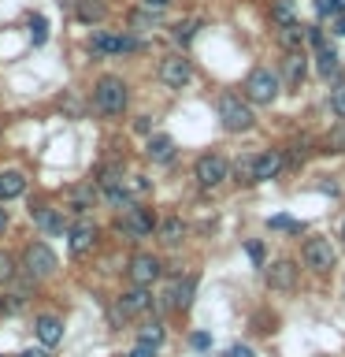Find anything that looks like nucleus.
Segmentation results:
<instances>
[{
	"mask_svg": "<svg viewBox=\"0 0 345 357\" xmlns=\"http://www.w3.org/2000/svg\"><path fill=\"white\" fill-rule=\"evenodd\" d=\"M127 357H156V346H149V342H138V346H134V350H130Z\"/></svg>",
	"mask_w": 345,
	"mask_h": 357,
	"instance_id": "nucleus-36",
	"label": "nucleus"
},
{
	"mask_svg": "<svg viewBox=\"0 0 345 357\" xmlns=\"http://www.w3.org/2000/svg\"><path fill=\"white\" fill-rule=\"evenodd\" d=\"M134 130H138V134H149V130H152V119H149V116H138V119H134Z\"/></svg>",
	"mask_w": 345,
	"mask_h": 357,
	"instance_id": "nucleus-39",
	"label": "nucleus"
},
{
	"mask_svg": "<svg viewBox=\"0 0 345 357\" xmlns=\"http://www.w3.org/2000/svg\"><path fill=\"white\" fill-rule=\"evenodd\" d=\"M11 279H15V261H11L8 253H0V287L11 283Z\"/></svg>",
	"mask_w": 345,
	"mask_h": 357,
	"instance_id": "nucleus-33",
	"label": "nucleus"
},
{
	"mask_svg": "<svg viewBox=\"0 0 345 357\" xmlns=\"http://www.w3.org/2000/svg\"><path fill=\"white\" fill-rule=\"evenodd\" d=\"M227 357H252V350H249V346H230Z\"/></svg>",
	"mask_w": 345,
	"mask_h": 357,
	"instance_id": "nucleus-42",
	"label": "nucleus"
},
{
	"mask_svg": "<svg viewBox=\"0 0 345 357\" xmlns=\"http://www.w3.org/2000/svg\"><path fill=\"white\" fill-rule=\"evenodd\" d=\"M305 264L316 268V272H330L334 268V245L327 238H305Z\"/></svg>",
	"mask_w": 345,
	"mask_h": 357,
	"instance_id": "nucleus-10",
	"label": "nucleus"
},
{
	"mask_svg": "<svg viewBox=\"0 0 345 357\" xmlns=\"http://www.w3.org/2000/svg\"><path fill=\"white\" fill-rule=\"evenodd\" d=\"M97 223L93 220H78L74 227H67V245H71V253L74 257H86V253H93L97 250Z\"/></svg>",
	"mask_w": 345,
	"mask_h": 357,
	"instance_id": "nucleus-7",
	"label": "nucleus"
},
{
	"mask_svg": "<svg viewBox=\"0 0 345 357\" xmlns=\"http://www.w3.org/2000/svg\"><path fill=\"white\" fill-rule=\"evenodd\" d=\"M338 67H342V56L334 49H327V45L316 49V75L319 78H334V75H338Z\"/></svg>",
	"mask_w": 345,
	"mask_h": 357,
	"instance_id": "nucleus-20",
	"label": "nucleus"
},
{
	"mask_svg": "<svg viewBox=\"0 0 345 357\" xmlns=\"http://www.w3.org/2000/svg\"><path fill=\"white\" fill-rule=\"evenodd\" d=\"M278 38H282V45L289 52H297V45H300V26L294 22V26H282V33H278Z\"/></svg>",
	"mask_w": 345,
	"mask_h": 357,
	"instance_id": "nucleus-32",
	"label": "nucleus"
},
{
	"mask_svg": "<svg viewBox=\"0 0 345 357\" xmlns=\"http://www.w3.org/2000/svg\"><path fill=\"white\" fill-rule=\"evenodd\" d=\"M19 357H49V350H22Z\"/></svg>",
	"mask_w": 345,
	"mask_h": 357,
	"instance_id": "nucleus-45",
	"label": "nucleus"
},
{
	"mask_svg": "<svg viewBox=\"0 0 345 357\" xmlns=\"http://www.w3.org/2000/svg\"><path fill=\"white\" fill-rule=\"evenodd\" d=\"M294 0H275L271 4V19L278 22V26H294Z\"/></svg>",
	"mask_w": 345,
	"mask_h": 357,
	"instance_id": "nucleus-24",
	"label": "nucleus"
},
{
	"mask_svg": "<svg viewBox=\"0 0 345 357\" xmlns=\"http://www.w3.org/2000/svg\"><path fill=\"white\" fill-rule=\"evenodd\" d=\"M305 156H308V149H305V142H300V145H294V156H289V164H300Z\"/></svg>",
	"mask_w": 345,
	"mask_h": 357,
	"instance_id": "nucleus-40",
	"label": "nucleus"
},
{
	"mask_svg": "<svg viewBox=\"0 0 345 357\" xmlns=\"http://www.w3.org/2000/svg\"><path fill=\"white\" fill-rule=\"evenodd\" d=\"M334 33H338V38H345V15L334 19Z\"/></svg>",
	"mask_w": 345,
	"mask_h": 357,
	"instance_id": "nucleus-44",
	"label": "nucleus"
},
{
	"mask_svg": "<svg viewBox=\"0 0 345 357\" xmlns=\"http://www.w3.org/2000/svg\"><path fill=\"white\" fill-rule=\"evenodd\" d=\"M197 30H200V19H182V22H175V41H178V45H189Z\"/></svg>",
	"mask_w": 345,
	"mask_h": 357,
	"instance_id": "nucleus-25",
	"label": "nucleus"
},
{
	"mask_svg": "<svg viewBox=\"0 0 345 357\" xmlns=\"http://www.w3.org/2000/svg\"><path fill=\"white\" fill-rule=\"evenodd\" d=\"M252 108L245 105L241 97H234V93H223L219 97V123L227 130H234V134H241V130H249L252 127Z\"/></svg>",
	"mask_w": 345,
	"mask_h": 357,
	"instance_id": "nucleus-2",
	"label": "nucleus"
},
{
	"mask_svg": "<svg viewBox=\"0 0 345 357\" xmlns=\"http://www.w3.org/2000/svg\"><path fill=\"white\" fill-rule=\"evenodd\" d=\"M342 238H345V220H342Z\"/></svg>",
	"mask_w": 345,
	"mask_h": 357,
	"instance_id": "nucleus-48",
	"label": "nucleus"
},
{
	"mask_svg": "<svg viewBox=\"0 0 345 357\" xmlns=\"http://www.w3.org/2000/svg\"><path fill=\"white\" fill-rule=\"evenodd\" d=\"M78 19L82 22H100L104 19V4H89V0H82V4H78Z\"/></svg>",
	"mask_w": 345,
	"mask_h": 357,
	"instance_id": "nucleus-30",
	"label": "nucleus"
},
{
	"mask_svg": "<svg viewBox=\"0 0 345 357\" xmlns=\"http://www.w3.org/2000/svg\"><path fill=\"white\" fill-rule=\"evenodd\" d=\"M267 283H271L275 290H289V287H294V264H289V261H275L271 268H267Z\"/></svg>",
	"mask_w": 345,
	"mask_h": 357,
	"instance_id": "nucleus-21",
	"label": "nucleus"
},
{
	"mask_svg": "<svg viewBox=\"0 0 345 357\" xmlns=\"http://www.w3.org/2000/svg\"><path fill=\"white\" fill-rule=\"evenodd\" d=\"M22 264H26V275L33 279V283H38V279L56 275V253L45 242H30L26 253H22Z\"/></svg>",
	"mask_w": 345,
	"mask_h": 357,
	"instance_id": "nucleus-3",
	"label": "nucleus"
},
{
	"mask_svg": "<svg viewBox=\"0 0 345 357\" xmlns=\"http://www.w3.org/2000/svg\"><path fill=\"white\" fill-rule=\"evenodd\" d=\"M127 82H122L119 75H104V78H97V86H93V105L97 112H104V116H122L127 112Z\"/></svg>",
	"mask_w": 345,
	"mask_h": 357,
	"instance_id": "nucleus-1",
	"label": "nucleus"
},
{
	"mask_svg": "<svg viewBox=\"0 0 345 357\" xmlns=\"http://www.w3.org/2000/svg\"><path fill=\"white\" fill-rule=\"evenodd\" d=\"M122 186H127V194H149V178L145 175H130Z\"/></svg>",
	"mask_w": 345,
	"mask_h": 357,
	"instance_id": "nucleus-34",
	"label": "nucleus"
},
{
	"mask_svg": "<svg viewBox=\"0 0 345 357\" xmlns=\"http://www.w3.org/2000/svg\"><path fill=\"white\" fill-rule=\"evenodd\" d=\"M330 8L334 11H345V0H330Z\"/></svg>",
	"mask_w": 345,
	"mask_h": 357,
	"instance_id": "nucleus-47",
	"label": "nucleus"
},
{
	"mask_svg": "<svg viewBox=\"0 0 345 357\" xmlns=\"http://www.w3.org/2000/svg\"><path fill=\"white\" fill-rule=\"evenodd\" d=\"M26 194V178L19 172H4L0 175V201H11V197H22Z\"/></svg>",
	"mask_w": 345,
	"mask_h": 357,
	"instance_id": "nucleus-22",
	"label": "nucleus"
},
{
	"mask_svg": "<svg viewBox=\"0 0 345 357\" xmlns=\"http://www.w3.org/2000/svg\"><path fill=\"white\" fill-rule=\"evenodd\" d=\"M160 78H163L167 89H182V86H189V78H193V63H189L186 56H167L160 63Z\"/></svg>",
	"mask_w": 345,
	"mask_h": 357,
	"instance_id": "nucleus-9",
	"label": "nucleus"
},
{
	"mask_svg": "<svg viewBox=\"0 0 345 357\" xmlns=\"http://www.w3.org/2000/svg\"><path fill=\"white\" fill-rule=\"evenodd\" d=\"M141 41L130 38V33H93V41H89V52L97 56H115V52H138Z\"/></svg>",
	"mask_w": 345,
	"mask_h": 357,
	"instance_id": "nucleus-5",
	"label": "nucleus"
},
{
	"mask_svg": "<svg viewBox=\"0 0 345 357\" xmlns=\"http://www.w3.org/2000/svg\"><path fill=\"white\" fill-rule=\"evenodd\" d=\"M145 156H149L152 164H171L175 160V142L167 138V134H156V138H149V145H145Z\"/></svg>",
	"mask_w": 345,
	"mask_h": 357,
	"instance_id": "nucleus-16",
	"label": "nucleus"
},
{
	"mask_svg": "<svg viewBox=\"0 0 345 357\" xmlns=\"http://www.w3.org/2000/svg\"><path fill=\"white\" fill-rule=\"evenodd\" d=\"M160 279V261H156L152 253H138L130 261V283L134 287H149V283H156Z\"/></svg>",
	"mask_w": 345,
	"mask_h": 357,
	"instance_id": "nucleus-11",
	"label": "nucleus"
},
{
	"mask_svg": "<svg viewBox=\"0 0 345 357\" xmlns=\"http://www.w3.org/2000/svg\"><path fill=\"white\" fill-rule=\"evenodd\" d=\"M167 4H171V0H145V8H149V11H163Z\"/></svg>",
	"mask_w": 345,
	"mask_h": 357,
	"instance_id": "nucleus-43",
	"label": "nucleus"
},
{
	"mask_svg": "<svg viewBox=\"0 0 345 357\" xmlns=\"http://www.w3.org/2000/svg\"><path fill=\"white\" fill-rule=\"evenodd\" d=\"M152 227H156V220H152L149 208H138V205L122 208V220H119L122 234H130V238H145V234H152Z\"/></svg>",
	"mask_w": 345,
	"mask_h": 357,
	"instance_id": "nucleus-8",
	"label": "nucleus"
},
{
	"mask_svg": "<svg viewBox=\"0 0 345 357\" xmlns=\"http://www.w3.org/2000/svg\"><path fill=\"white\" fill-rule=\"evenodd\" d=\"M193 294H197V279L186 275V279H178V283L171 287V294H167V298H171L175 309H189V305H193Z\"/></svg>",
	"mask_w": 345,
	"mask_h": 357,
	"instance_id": "nucleus-17",
	"label": "nucleus"
},
{
	"mask_svg": "<svg viewBox=\"0 0 345 357\" xmlns=\"http://www.w3.org/2000/svg\"><path fill=\"white\" fill-rule=\"evenodd\" d=\"M33 335H38V342L45 346V350H52V346L63 342V324L49 317V312H41L38 320H33Z\"/></svg>",
	"mask_w": 345,
	"mask_h": 357,
	"instance_id": "nucleus-12",
	"label": "nucleus"
},
{
	"mask_svg": "<svg viewBox=\"0 0 345 357\" xmlns=\"http://www.w3.org/2000/svg\"><path fill=\"white\" fill-rule=\"evenodd\" d=\"M305 38H308V45H316V49H323V33H319L316 26H312V30L305 33Z\"/></svg>",
	"mask_w": 345,
	"mask_h": 357,
	"instance_id": "nucleus-41",
	"label": "nucleus"
},
{
	"mask_svg": "<svg viewBox=\"0 0 345 357\" xmlns=\"http://www.w3.org/2000/svg\"><path fill=\"white\" fill-rule=\"evenodd\" d=\"M138 342H149V346H160V342H163V324H160V320H152V324H145V328L138 331Z\"/></svg>",
	"mask_w": 345,
	"mask_h": 357,
	"instance_id": "nucleus-27",
	"label": "nucleus"
},
{
	"mask_svg": "<svg viewBox=\"0 0 345 357\" xmlns=\"http://www.w3.org/2000/svg\"><path fill=\"white\" fill-rule=\"evenodd\" d=\"M8 231V208H0V234Z\"/></svg>",
	"mask_w": 345,
	"mask_h": 357,
	"instance_id": "nucleus-46",
	"label": "nucleus"
},
{
	"mask_svg": "<svg viewBox=\"0 0 345 357\" xmlns=\"http://www.w3.org/2000/svg\"><path fill=\"white\" fill-rule=\"evenodd\" d=\"M115 305H119L122 317H141V312L152 305V298H149V290H145V287H134V290H127V294H119Z\"/></svg>",
	"mask_w": 345,
	"mask_h": 357,
	"instance_id": "nucleus-13",
	"label": "nucleus"
},
{
	"mask_svg": "<svg viewBox=\"0 0 345 357\" xmlns=\"http://www.w3.org/2000/svg\"><path fill=\"white\" fill-rule=\"evenodd\" d=\"M189 342H193L197 350H208V346H211V339H208L204 331H193V335H189Z\"/></svg>",
	"mask_w": 345,
	"mask_h": 357,
	"instance_id": "nucleus-38",
	"label": "nucleus"
},
{
	"mask_svg": "<svg viewBox=\"0 0 345 357\" xmlns=\"http://www.w3.org/2000/svg\"><path fill=\"white\" fill-rule=\"evenodd\" d=\"M330 108H334V116L345 119V82H338L330 89Z\"/></svg>",
	"mask_w": 345,
	"mask_h": 357,
	"instance_id": "nucleus-31",
	"label": "nucleus"
},
{
	"mask_svg": "<svg viewBox=\"0 0 345 357\" xmlns=\"http://www.w3.org/2000/svg\"><path fill=\"white\" fill-rule=\"evenodd\" d=\"M30 41L38 45V49H41L45 41H49V22H45L41 15H33V19H30Z\"/></svg>",
	"mask_w": 345,
	"mask_h": 357,
	"instance_id": "nucleus-29",
	"label": "nucleus"
},
{
	"mask_svg": "<svg viewBox=\"0 0 345 357\" xmlns=\"http://www.w3.org/2000/svg\"><path fill=\"white\" fill-rule=\"evenodd\" d=\"M26 287H19V290H11L8 298H0V312H19L22 305H26Z\"/></svg>",
	"mask_w": 345,
	"mask_h": 357,
	"instance_id": "nucleus-26",
	"label": "nucleus"
},
{
	"mask_svg": "<svg viewBox=\"0 0 345 357\" xmlns=\"http://www.w3.org/2000/svg\"><path fill=\"white\" fill-rule=\"evenodd\" d=\"M193 175H197V183L204 186V190H211V186H219L223 178L230 175V164L223 160V156H216V153H204V156H200V160H197Z\"/></svg>",
	"mask_w": 345,
	"mask_h": 357,
	"instance_id": "nucleus-6",
	"label": "nucleus"
},
{
	"mask_svg": "<svg viewBox=\"0 0 345 357\" xmlns=\"http://www.w3.org/2000/svg\"><path fill=\"white\" fill-rule=\"evenodd\" d=\"M271 227L275 231H300V223L289 220V216H271Z\"/></svg>",
	"mask_w": 345,
	"mask_h": 357,
	"instance_id": "nucleus-35",
	"label": "nucleus"
},
{
	"mask_svg": "<svg viewBox=\"0 0 345 357\" xmlns=\"http://www.w3.org/2000/svg\"><path fill=\"white\" fill-rule=\"evenodd\" d=\"M305 71H308L305 56H300V52H286V60H282V78H286V86H300Z\"/></svg>",
	"mask_w": 345,
	"mask_h": 357,
	"instance_id": "nucleus-19",
	"label": "nucleus"
},
{
	"mask_svg": "<svg viewBox=\"0 0 345 357\" xmlns=\"http://www.w3.org/2000/svg\"><path fill=\"white\" fill-rule=\"evenodd\" d=\"M323 149H327V153H345V123H338V127H334V130L327 134Z\"/></svg>",
	"mask_w": 345,
	"mask_h": 357,
	"instance_id": "nucleus-28",
	"label": "nucleus"
},
{
	"mask_svg": "<svg viewBox=\"0 0 345 357\" xmlns=\"http://www.w3.org/2000/svg\"><path fill=\"white\" fill-rule=\"evenodd\" d=\"M30 216H33V223H38L41 231H49V234H63V231H67L63 216H60L56 208H49V205H33Z\"/></svg>",
	"mask_w": 345,
	"mask_h": 357,
	"instance_id": "nucleus-15",
	"label": "nucleus"
},
{
	"mask_svg": "<svg viewBox=\"0 0 345 357\" xmlns=\"http://www.w3.org/2000/svg\"><path fill=\"white\" fill-rule=\"evenodd\" d=\"M245 253H249V257H252L256 264L264 261V245H260V242H245Z\"/></svg>",
	"mask_w": 345,
	"mask_h": 357,
	"instance_id": "nucleus-37",
	"label": "nucleus"
},
{
	"mask_svg": "<svg viewBox=\"0 0 345 357\" xmlns=\"http://www.w3.org/2000/svg\"><path fill=\"white\" fill-rule=\"evenodd\" d=\"M182 234H186V223L178 220V216H171V220H163V223H160V242L178 245V242H182Z\"/></svg>",
	"mask_w": 345,
	"mask_h": 357,
	"instance_id": "nucleus-23",
	"label": "nucleus"
},
{
	"mask_svg": "<svg viewBox=\"0 0 345 357\" xmlns=\"http://www.w3.org/2000/svg\"><path fill=\"white\" fill-rule=\"evenodd\" d=\"M282 167H286V156L275 153V149H267V153H260L252 160V178H256V183H260V178H275Z\"/></svg>",
	"mask_w": 345,
	"mask_h": 357,
	"instance_id": "nucleus-14",
	"label": "nucleus"
},
{
	"mask_svg": "<svg viewBox=\"0 0 345 357\" xmlns=\"http://www.w3.org/2000/svg\"><path fill=\"white\" fill-rule=\"evenodd\" d=\"M0 357H4V354H0Z\"/></svg>",
	"mask_w": 345,
	"mask_h": 357,
	"instance_id": "nucleus-49",
	"label": "nucleus"
},
{
	"mask_svg": "<svg viewBox=\"0 0 345 357\" xmlns=\"http://www.w3.org/2000/svg\"><path fill=\"white\" fill-rule=\"evenodd\" d=\"M245 93H249V100H256V105H271L278 97V78L271 71H264V67H256V71L245 78Z\"/></svg>",
	"mask_w": 345,
	"mask_h": 357,
	"instance_id": "nucleus-4",
	"label": "nucleus"
},
{
	"mask_svg": "<svg viewBox=\"0 0 345 357\" xmlns=\"http://www.w3.org/2000/svg\"><path fill=\"white\" fill-rule=\"evenodd\" d=\"M93 201H97V186H93V183L71 186V212H78V216H86V212L93 208Z\"/></svg>",
	"mask_w": 345,
	"mask_h": 357,
	"instance_id": "nucleus-18",
	"label": "nucleus"
}]
</instances>
